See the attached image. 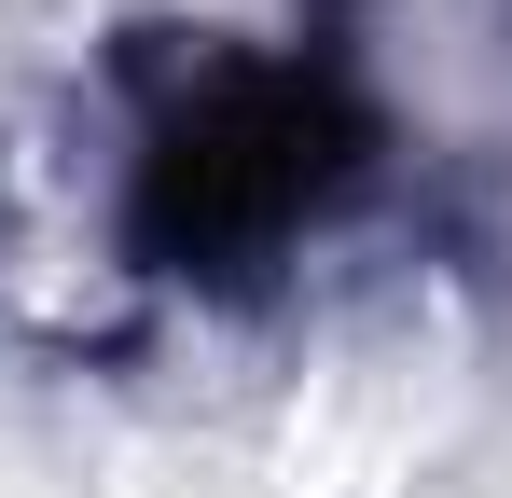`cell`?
<instances>
[{
  "label": "cell",
  "instance_id": "cell-1",
  "mask_svg": "<svg viewBox=\"0 0 512 498\" xmlns=\"http://www.w3.org/2000/svg\"><path fill=\"white\" fill-rule=\"evenodd\" d=\"M388 180V111L319 42L167 28L111 56V263L167 305H263L360 236Z\"/></svg>",
  "mask_w": 512,
  "mask_h": 498
}]
</instances>
